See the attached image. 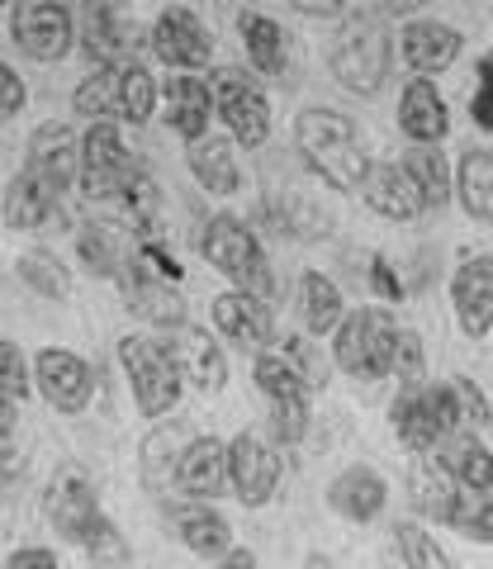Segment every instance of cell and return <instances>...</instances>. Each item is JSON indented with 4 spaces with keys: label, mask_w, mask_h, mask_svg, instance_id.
<instances>
[{
    "label": "cell",
    "mask_w": 493,
    "mask_h": 569,
    "mask_svg": "<svg viewBox=\"0 0 493 569\" xmlns=\"http://www.w3.org/2000/svg\"><path fill=\"white\" fill-rule=\"evenodd\" d=\"M119 71L123 62H95V71L77 86V114L85 119H119Z\"/></svg>",
    "instance_id": "obj_36"
},
{
    "label": "cell",
    "mask_w": 493,
    "mask_h": 569,
    "mask_svg": "<svg viewBox=\"0 0 493 569\" xmlns=\"http://www.w3.org/2000/svg\"><path fill=\"white\" fill-rule=\"evenodd\" d=\"M58 194H62V190H52L39 171L24 167V171L6 186V223L20 228V233H33V228L52 223V213H58Z\"/></svg>",
    "instance_id": "obj_25"
},
{
    "label": "cell",
    "mask_w": 493,
    "mask_h": 569,
    "mask_svg": "<svg viewBox=\"0 0 493 569\" xmlns=\"http://www.w3.org/2000/svg\"><path fill=\"white\" fill-rule=\"evenodd\" d=\"M294 6L304 10V14H338L346 0H294Z\"/></svg>",
    "instance_id": "obj_53"
},
{
    "label": "cell",
    "mask_w": 493,
    "mask_h": 569,
    "mask_svg": "<svg viewBox=\"0 0 493 569\" xmlns=\"http://www.w3.org/2000/svg\"><path fill=\"white\" fill-rule=\"evenodd\" d=\"M175 531L200 560H219L228 550V522L209 508H175Z\"/></svg>",
    "instance_id": "obj_35"
},
{
    "label": "cell",
    "mask_w": 493,
    "mask_h": 569,
    "mask_svg": "<svg viewBox=\"0 0 493 569\" xmlns=\"http://www.w3.org/2000/svg\"><path fill=\"white\" fill-rule=\"evenodd\" d=\"M390 376H399V385H413L427 376V351H422V337L413 328H399L394 337V366H390Z\"/></svg>",
    "instance_id": "obj_42"
},
{
    "label": "cell",
    "mask_w": 493,
    "mask_h": 569,
    "mask_svg": "<svg viewBox=\"0 0 493 569\" xmlns=\"http://www.w3.org/2000/svg\"><path fill=\"white\" fill-rule=\"evenodd\" d=\"M370 284H375L384 299H403V284H399V276H394L390 257H370Z\"/></svg>",
    "instance_id": "obj_50"
},
{
    "label": "cell",
    "mask_w": 493,
    "mask_h": 569,
    "mask_svg": "<svg viewBox=\"0 0 493 569\" xmlns=\"http://www.w3.org/2000/svg\"><path fill=\"white\" fill-rule=\"evenodd\" d=\"M394 337H399V323L384 309H351L338 323L332 361L351 380H384L394 366Z\"/></svg>",
    "instance_id": "obj_6"
},
{
    "label": "cell",
    "mask_w": 493,
    "mask_h": 569,
    "mask_svg": "<svg viewBox=\"0 0 493 569\" xmlns=\"http://www.w3.org/2000/svg\"><path fill=\"white\" fill-rule=\"evenodd\" d=\"M152 48L167 67H185V71H200V67H209V58H214V39H209V29L200 24V14L185 10V6H167L157 14Z\"/></svg>",
    "instance_id": "obj_13"
},
{
    "label": "cell",
    "mask_w": 493,
    "mask_h": 569,
    "mask_svg": "<svg viewBox=\"0 0 493 569\" xmlns=\"http://www.w3.org/2000/svg\"><path fill=\"white\" fill-rule=\"evenodd\" d=\"M252 380L266 389L271 399H294V395H309V380H304V370H299L294 361H290V351L280 356V351H261L256 356V366H252Z\"/></svg>",
    "instance_id": "obj_38"
},
{
    "label": "cell",
    "mask_w": 493,
    "mask_h": 569,
    "mask_svg": "<svg viewBox=\"0 0 493 569\" xmlns=\"http://www.w3.org/2000/svg\"><path fill=\"white\" fill-rule=\"evenodd\" d=\"M470 119L480 123L484 133H493V58H480V71H474V100H470Z\"/></svg>",
    "instance_id": "obj_46"
},
{
    "label": "cell",
    "mask_w": 493,
    "mask_h": 569,
    "mask_svg": "<svg viewBox=\"0 0 493 569\" xmlns=\"http://www.w3.org/2000/svg\"><path fill=\"white\" fill-rule=\"evenodd\" d=\"M190 171L209 194H233L242 186L238 162H233V148L219 138V133H200L190 138Z\"/></svg>",
    "instance_id": "obj_29"
},
{
    "label": "cell",
    "mask_w": 493,
    "mask_h": 569,
    "mask_svg": "<svg viewBox=\"0 0 493 569\" xmlns=\"http://www.w3.org/2000/svg\"><path fill=\"white\" fill-rule=\"evenodd\" d=\"M432 0H380V10L384 14H394V20H409V14H417V10H427Z\"/></svg>",
    "instance_id": "obj_52"
},
{
    "label": "cell",
    "mask_w": 493,
    "mask_h": 569,
    "mask_svg": "<svg viewBox=\"0 0 493 569\" xmlns=\"http://www.w3.org/2000/svg\"><path fill=\"white\" fill-rule=\"evenodd\" d=\"M33 389H39L58 413H85V403L95 395L91 361L67 347H43L33 356Z\"/></svg>",
    "instance_id": "obj_11"
},
{
    "label": "cell",
    "mask_w": 493,
    "mask_h": 569,
    "mask_svg": "<svg viewBox=\"0 0 493 569\" xmlns=\"http://www.w3.org/2000/svg\"><path fill=\"white\" fill-rule=\"evenodd\" d=\"M119 361H123V376L133 385V399H138V413L143 418H162L181 399V366L167 342L157 337H123L119 342Z\"/></svg>",
    "instance_id": "obj_7"
},
{
    "label": "cell",
    "mask_w": 493,
    "mask_h": 569,
    "mask_svg": "<svg viewBox=\"0 0 493 569\" xmlns=\"http://www.w3.org/2000/svg\"><path fill=\"white\" fill-rule=\"evenodd\" d=\"M72 14H77V39L91 52V62H129V52L138 48V29L114 6L77 0Z\"/></svg>",
    "instance_id": "obj_17"
},
{
    "label": "cell",
    "mask_w": 493,
    "mask_h": 569,
    "mask_svg": "<svg viewBox=\"0 0 493 569\" xmlns=\"http://www.w3.org/2000/svg\"><path fill=\"white\" fill-rule=\"evenodd\" d=\"M43 518L62 541H72V546H85L104 527V512H100V498L91 489V479L77 475V470H67L48 485Z\"/></svg>",
    "instance_id": "obj_10"
},
{
    "label": "cell",
    "mask_w": 493,
    "mask_h": 569,
    "mask_svg": "<svg viewBox=\"0 0 493 569\" xmlns=\"http://www.w3.org/2000/svg\"><path fill=\"white\" fill-rule=\"evenodd\" d=\"M451 389H455V403H461V422L470 427V432H489V427H493V408L484 399V389L474 380H465V376H455Z\"/></svg>",
    "instance_id": "obj_43"
},
{
    "label": "cell",
    "mask_w": 493,
    "mask_h": 569,
    "mask_svg": "<svg viewBox=\"0 0 493 569\" xmlns=\"http://www.w3.org/2000/svg\"><path fill=\"white\" fill-rule=\"evenodd\" d=\"M24 100H29V91H24L20 71H14L10 62H0V119H14L24 110Z\"/></svg>",
    "instance_id": "obj_48"
},
{
    "label": "cell",
    "mask_w": 493,
    "mask_h": 569,
    "mask_svg": "<svg viewBox=\"0 0 493 569\" xmlns=\"http://www.w3.org/2000/svg\"><path fill=\"white\" fill-rule=\"evenodd\" d=\"M200 252H204V261L214 266V271H223L233 284H242L247 295L266 299V305L275 299V276L266 266V252H261L252 228H247L242 219H233V213H214V219L204 223Z\"/></svg>",
    "instance_id": "obj_3"
},
{
    "label": "cell",
    "mask_w": 493,
    "mask_h": 569,
    "mask_svg": "<svg viewBox=\"0 0 493 569\" xmlns=\"http://www.w3.org/2000/svg\"><path fill=\"white\" fill-rule=\"evenodd\" d=\"M81 550H85V560H91V565H129V550H123L119 531H114L110 522H104V527H100L95 537L85 541Z\"/></svg>",
    "instance_id": "obj_47"
},
{
    "label": "cell",
    "mask_w": 493,
    "mask_h": 569,
    "mask_svg": "<svg viewBox=\"0 0 493 569\" xmlns=\"http://www.w3.org/2000/svg\"><path fill=\"white\" fill-rule=\"evenodd\" d=\"M451 527L474 546H493V498H489V489H465Z\"/></svg>",
    "instance_id": "obj_40"
},
{
    "label": "cell",
    "mask_w": 493,
    "mask_h": 569,
    "mask_svg": "<svg viewBox=\"0 0 493 569\" xmlns=\"http://www.w3.org/2000/svg\"><path fill=\"white\" fill-rule=\"evenodd\" d=\"M152 104H157L152 71L138 67V62L129 58V62H123V71H119V119L148 123V119H152Z\"/></svg>",
    "instance_id": "obj_39"
},
{
    "label": "cell",
    "mask_w": 493,
    "mask_h": 569,
    "mask_svg": "<svg viewBox=\"0 0 493 569\" xmlns=\"http://www.w3.org/2000/svg\"><path fill=\"white\" fill-rule=\"evenodd\" d=\"M214 323L228 342L238 347H266L275 342V318H271V305L247 290H228L214 299Z\"/></svg>",
    "instance_id": "obj_20"
},
{
    "label": "cell",
    "mask_w": 493,
    "mask_h": 569,
    "mask_svg": "<svg viewBox=\"0 0 493 569\" xmlns=\"http://www.w3.org/2000/svg\"><path fill=\"white\" fill-rule=\"evenodd\" d=\"M95 6H114V10H119V6H123V0H95Z\"/></svg>",
    "instance_id": "obj_55"
},
{
    "label": "cell",
    "mask_w": 493,
    "mask_h": 569,
    "mask_svg": "<svg viewBox=\"0 0 493 569\" xmlns=\"http://www.w3.org/2000/svg\"><path fill=\"white\" fill-rule=\"evenodd\" d=\"M399 129L413 142H442L451 133V110L432 77H413L399 91Z\"/></svg>",
    "instance_id": "obj_21"
},
{
    "label": "cell",
    "mask_w": 493,
    "mask_h": 569,
    "mask_svg": "<svg viewBox=\"0 0 493 569\" xmlns=\"http://www.w3.org/2000/svg\"><path fill=\"white\" fill-rule=\"evenodd\" d=\"M294 142L309 171H319L332 190H361L370 162L361 152L356 123L342 110H304L294 119Z\"/></svg>",
    "instance_id": "obj_1"
},
{
    "label": "cell",
    "mask_w": 493,
    "mask_h": 569,
    "mask_svg": "<svg viewBox=\"0 0 493 569\" xmlns=\"http://www.w3.org/2000/svg\"><path fill=\"white\" fill-rule=\"evenodd\" d=\"M228 489H233L247 508H266L280 489V460L261 437L242 432L228 447Z\"/></svg>",
    "instance_id": "obj_12"
},
{
    "label": "cell",
    "mask_w": 493,
    "mask_h": 569,
    "mask_svg": "<svg viewBox=\"0 0 493 569\" xmlns=\"http://www.w3.org/2000/svg\"><path fill=\"white\" fill-rule=\"evenodd\" d=\"M175 485H181L190 498H219L228 489V447H219L214 437L190 441L181 451V466H175Z\"/></svg>",
    "instance_id": "obj_24"
},
{
    "label": "cell",
    "mask_w": 493,
    "mask_h": 569,
    "mask_svg": "<svg viewBox=\"0 0 493 569\" xmlns=\"http://www.w3.org/2000/svg\"><path fill=\"white\" fill-rule=\"evenodd\" d=\"M461 29H451L442 20H413V24H403L399 33V52H403V62H409L417 77H436V71H446L455 58H461Z\"/></svg>",
    "instance_id": "obj_19"
},
{
    "label": "cell",
    "mask_w": 493,
    "mask_h": 569,
    "mask_svg": "<svg viewBox=\"0 0 493 569\" xmlns=\"http://www.w3.org/2000/svg\"><path fill=\"white\" fill-rule=\"evenodd\" d=\"M271 418H275V437L294 447L304 441V427H309V395H294V399H271Z\"/></svg>",
    "instance_id": "obj_44"
},
{
    "label": "cell",
    "mask_w": 493,
    "mask_h": 569,
    "mask_svg": "<svg viewBox=\"0 0 493 569\" xmlns=\"http://www.w3.org/2000/svg\"><path fill=\"white\" fill-rule=\"evenodd\" d=\"M390 422H394V432H399V441L409 451H442V441L465 427L451 380L446 385H432V380L399 385Z\"/></svg>",
    "instance_id": "obj_2"
},
{
    "label": "cell",
    "mask_w": 493,
    "mask_h": 569,
    "mask_svg": "<svg viewBox=\"0 0 493 569\" xmlns=\"http://www.w3.org/2000/svg\"><path fill=\"white\" fill-rule=\"evenodd\" d=\"M171 332V356L181 366V380H190V389L200 395H223L228 385V361H223V347L209 337L204 328H190V323H175L167 328Z\"/></svg>",
    "instance_id": "obj_15"
},
{
    "label": "cell",
    "mask_w": 493,
    "mask_h": 569,
    "mask_svg": "<svg viewBox=\"0 0 493 569\" xmlns=\"http://www.w3.org/2000/svg\"><path fill=\"white\" fill-rule=\"evenodd\" d=\"M361 200L380 213V219L394 223H417L427 204H422V190L413 186V176L403 162H370L365 181H361Z\"/></svg>",
    "instance_id": "obj_16"
},
{
    "label": "cell",
    "mask_w": 493,
    "mask_h": 569,
    "mask_svg": "<svg viewBox=\"0 0 493 569\" xmlns=\"http://www.w3.org/2000/svg\"><path fill=\"white\" fill-rule=\"evenodd\" d=\"M0 6H14V0H0Z\"/></svg>",
    "instance_id": "obj_56"
},
{
    "label": "cell",
    "mask_w": 493,
    "mask_h": 569,
    "mask_svg": "<svg viewBox=\"0 0 493 569\" xmlns=\"http://www.w3.org/2000/svg\"><path fill=\"white\" fill-rule=\"evenodd\" d=\"M14 418H20V399H14L10 389L0 385V451H6L10 437H14Z\"/></svg>",
    "instance_id": "obj_51"
},
{
    "label": "cell",
    "mask_w": 493,
    "mask_h": 569,
    "mask_svg": "<svg viewBox=\"0 0 493 569\" xmlns=\"http://www.w3.org/2000/svg\"><path fill=\"white\" fill-rule=\"evenodd\" d=\"M455 194L474 223H493V148H465L455 162Z\"/></svg>",
    "instance_id": "obj_27"
},
{
    "label": "cell",
    "mask_w": 493,
    "mask_h": 569,
    "mask_svg": "<svg viewBox=\"0 0 493 569\" xmlns=\"http://www.w3.org/2000/svg\"><path fill=\"white\" fill-rule=\"evenodd\" d=\"M185 432L181 427H157V432L143 441V485L152 489V493H162L171 479H175V466H181V451H185V441H181Z\"/></svg>",
    "instance_id": "obj_34"
},
{
    "label": "cell",
    "mask_w": 493,
    "mask_h": 569,
    "mask_svg": "<svg viewBox=\"0 0 493 569\" xmlns=\"http://www.w3.org/2000/svg\"><path fill=\"white\" fill-rule=\"evenodd\" d=\"M0 385H6L14 399H24L29 385H33V370L24 361V351L14 347V342H6V337H0Z\"/></svg>",
    "instance_id": "obj_45"
},
{
    "label": "cell",
    "mask_w": 493,
    "mask_h": 569,
    "mask_svg": "<svg viewBox=\"0 0 493 569\" xmlns=\"http://www.w3.org/2000/svg\"><path fill=\"white\" fill-rule=\"evenodd\" d=\"M29 171H39L52 190L77 186V176H81V138L58 119L39 123L33 138H29Z\"/></svg>",
    "instance_id": "obj_18"
},
{
    "label": "cell",
    "mask_w": 493,
    "mask_h": 569,
    "mask_svg": "<svg viewBox=\"0 0 493 569\" xmlns=\"http://www.w3.org/2000/svg\"><path fill=\"white\" fill-rule=\"evenodd\" d=\"M238 33H242L247 58H252V67L261 71V77H285V67H290V58H285V33H280V24L271 20V14H256V10L242 14Z\"/></svg>",
    "instance_id": "obj_32"
},
{
    "label": "cell",
    "mask_w": 493,
    "mask_h": 569,
    "mask_svg": "<svg viewBox=\"0 0 493 569\" xmlns=\"http://www.w3.org/2000/svg\"><path fill=\"white\" fill-rule=\"evenodd\" d=\"M10 39L33 62H62L77 48V14L62 0H24L10 20Z\"/></svg>",
    "instance_id": "obj_9"
},
{
    "label": "cell",
    "mask_w": 493,
    "mask_h": 569,
    "mask_svg": "<svg viewBox=\"0 0 493 569\" xmlns=\"http://www.w3.org/2000/svg\"><path fill=\"white\" fill-rule=\"evenodd\" d=\"M14 276H20L33 295H43V299H62L67 290H72V276H67V266L43 252V247H29V252L14 261Z\"/></svg>",
    "instance_id": "obj_37"
},
{
    "label": "cell",
    "mask_w": 493,
    "mask_h": 569,
    "mask_svg": "<svg viewBox=\"0 0 493 569\" xmlns=\"http://www.w3.org/2000/svg\"><path fill=\"white\" fill-rule=\"evenodd\" d=\"M10 569H58V550H48V546H20V550H10L6 556Z\"/></svg>",
    "instance_id": "obj_49"
},
{
    "label": "cell",
    "mask_w": 493,
    "mask_h": 569,
    "mask_svg": "<svg viewBox=\"0 0 493 569\" xmlns=\"http://www.w3.org/2000/svg\"><path fill=\"white\" fill-rule=\"evenodd\" d=\"M143 176V162L129 152V142L114 129V119H91V129L81 133V190L85 200H123L133 181Z\"/></svg>",
    "instance_id": "obj_5"
},
{
    "label": "cell",
    "mask_w": 493,
    "mask_h": 569,
    "mask_svg": "<svg viewBox=\"0 0 493 569\" xmlns=\"http://www.w3.org/2000/svg\"><path fill=\"white\" fill-rule=\"evenodd\" d=\"M209 110H214V96H209L204 81H195V77H171L167 81V123L185 142L209 133Z\"/></svg>",
    "instance_id": "obj_28"
},
{
    "label": "cell",
    "mask_w": 493,
    "mask_h": 569,
    "mask_svg": "<svg viewBox=\"0 0 493 569\" xmlns=\"http://www.w3.org/2000/svg\"><path fill=\"white\" fill-rule=\"evenodd\" d=\"M394 546H399V560L413 565V569H446V565H451V556H446L442 546H436L432 531H422V527H413V522L394 527Z\"/></svg>",
    "instance_id": "obj_41"
},
{
    "label": "cell",
    "mask_w": 493,
    "mask_h": 569,
    "mask_svg": "<svg viewBox=\"0 0 493 569\" xmlns=\"http://www.w3.org/2000/svg\"><path fill=\"white\" fill-rule=\"evenodd\" d=\"M446 460V466L455 470V479H461V489H493V451L484 447L480 437L470 432V427H461V432H451L442 441V451H436Z\"/></svg>",
    "instance_id": "obj_31"
},
{
    "label": "cell",
    "mask_w": 493,
    "mask_h": 569,
    "mask_svg": "<svg viewBox=\"0 0 493 569\" xmlns=\"http://www.w3.org/2000/svg\"><path fill=\"white\" fill-rule=\"evenodd\" d=\"M403 167H409L413 186L422 190V204H427V209H446V200L455 194V171L442 157V142H413V152L403 157Z\"/></svg>",
    "instance_id": "obj_30"
},
{
    "label": "cell",
    "mask_w": 493,
    "mask_h": 569,
    "mask_svg": "<svg viewBox=\"0 0 493 569\" xmlns=\"http://www.w3.org/2000/svg\"><path fill=\"white\" fill-rule=\"evenodd\" d=\"M384 498H390V485H384L380 470L351 466V470H342L338 479H332L328 508L338 512V518H346V522H375L384 512Z\"/></svg>",
    "instance_id": "obj_23"
},
{
    "label": "cell",
    "mask_w": 493,
    "mask_h": 569,
    "mask_svg": "<svg viewBox=\"0 0 493 569\" xmlns=\"http://www.w3.org/2000/svg\"><path fill=\"white\" fill-rule=\"evenodd\" d=\"M223 565H256V556H247V550H238V556H219Z\"/></svg>",
    "instance_id": "obj_54"
},
{
    "label": "cell",
    "mask_w": 493,
    "mask_h": 569,
    "mask_svg": "<svg viewBox=\"0 0 493 569\" xmlns=\"http://www.w3.org/2000/svg\"><path fill=\"white\" fill-rule=\"evenodd\" d=\"M451 305H455V318H461V328L470 337H484L493 328V257H474L455 271Z\"/></svg>",
    "instance_id": "obj_22"
},
{
    "label": "cell",
    "mask_w": 493,
    "mask_h": 569,
    "mask_svg": "<svg viewBox=\"0 0 493 569\" xmlns=\"http://www.w3.org/2000/svg\"><path fill=\"white\" fill-rule=\"evenodd\" d=\"M299 313H304V328L313 337L338 332V323H342V295H338V284H332L323 271H304V280H299Z\"/></svg>",
    "instance_id": "obj_33"
},
{
    "label": "cell",
    "mask_w": 493,
    "mask_h": 569,
    "mask_svg": "<svg viewBox=\"0 0 493 569\" xmlns=\"http://www.w3.org/2000/svg\"><path fill=\"white\" fill-rule=\"evenodd\" d=\"M133 247H138V233L129 238L119 223H85L77 233V257L91 266L95 276H110V280H119V271L133 257Z\"/></svg>",
    "instance_id": "obj_26"
},
{
    "label": "cell",
    "mask_w": 493,
    "mask_h": 569,
    "mask_svg": "<svg viewBox=\"0 0 493 569\" xmlns=\"http://www.w3.org/2000/svg\"><path fill=\"white\" fill-rule=\"evenodd\" d=\"M409 503L417 518H427V522H451L455 508H461V479H455V470L436 451H413Z\"/></svg>",
    "instance_id": "obj_14"
},
{
    "label": "cell",
    "mask_w": 493,
    "mask_h": 569,
    "mask_svg": "<svg viewBox=\"0 0 493 569\" xmlns=\"http://www.w3.org/2000/svg\"><path fill=\"white\" fill-rule=\"evenodd\" d=\"M209 96H214V110L223 114V123L233 129V138L242 148H261L271 133V100L266 91L238 67H214L209 71Z\"/></svg>",
    "instance_id": "obj_8"
},
{
    "label": "cell",
    "mask_w": 493,
    "mask_h": 569,
    "mask_svg": "<svg viewBox=\"0 0 493 569\" xmlns=\"http://www.w3.org/2000/svg\"><path fill=\"white\" fill-rule=\"evenodd\" d=\"M390 62H394V43L384 20L370 14H351L342 20L338 39H332V77L356 96H375L390 81Z\"/></svg>",
    "instance_id": "obj_4"
}]
</instances>
